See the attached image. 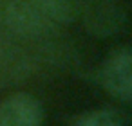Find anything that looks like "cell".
I'll list each match as a JSON object with an SVG mask.
<instances>
[{"mask_svg":"<svg viewBox=\"0 0 132 126\" xmlns=\"http://www.w3.org/2000/svg\"><path fill=\"white\" fill-rule=\"evenodd\" d=\"M74 18H80L89 33L107 38L118 33L125 22L123 7L116 0H71Z\"/></svg>","mask_w":132,"mask_h":126,"instance_id":"cell-1","label":"cell"},{"mask_svg":"<svg viewBox=\"0 0 132 126\" xmlns=\"http://www.w3.org/2000/svg\"><path fill=\"white\" fill-rule=\"evenodd\" d=\"M2 16L7 29L13 34L20 38H29V40L53 36L58 27L56 24L47 20L44 15H40L26 0H9L4 6Z\"/></svg>","mask_w":132,"mask_h":126,"instance_id":"cell-2","label":"cell"},{"mask_svg":"<svg viewBox=\"0 0 132 126\" xmlns=\"http://www.w3.org/2000/svg\"><path fill=\"white\" fill-rule=\"evenodd\" d=\"M98 79L110 95L132 101V49L110 52L100 65Z\"/></svg>","mask_w":132,"mask_h":126,"instance_id":"cell-3","label":"cell"},{"mask_svg":"<svg viewBox=\"0 0 132 126\" xmlns=\"http://www.w3.org/2000/svg\"><path fill=\"white\" fill-rule=\"evenodd\" d=\"M44 108L29 94H13L0 103V126H42Z\"/></svg>","mask_w":132,"mask_h":126,"instance_id":"cell-4","label":"cell"},{"mask_svg":"<svg viewBox=\"0 0 132 126\" xmlns=\"http://www.w3.org/2000/svg\"><path fill=\"white\" fill-rule=\"evenodd\" d=\"M26 60L4 34H0V83H11L24 76Z\"/></svg>","mask_w":132,"mask_h":126,"instance_id":"cell-5","label":"cell"},{"mask_svg":"<svg viewBox=\"0 0 132 126\" xmlns=\"http://www.w3.org/2000/svg\"><path fill=\"white\" fill-rule=\"evenodd\" d=\"M40 15L53 24H69L74 20V7L71 0H26Z\"/></svg>","mask_w":132,"mask_h":126,"instance_id":"cell-6","label":"cell"},{"mask_svg":"<svg viewBox=\"0 0 132 126\" xmlns=\"http://www.w3.org/2000/svg\"><path fill=\"white\" fill-rule=\"evenodd\" d=\"M72 126H125L121 119L107 110H92L74 117Z\"/></svg>","mask_w":132,"mask_h":126,"instance_id":"cell-7","label":"cell"}]
</instances>
